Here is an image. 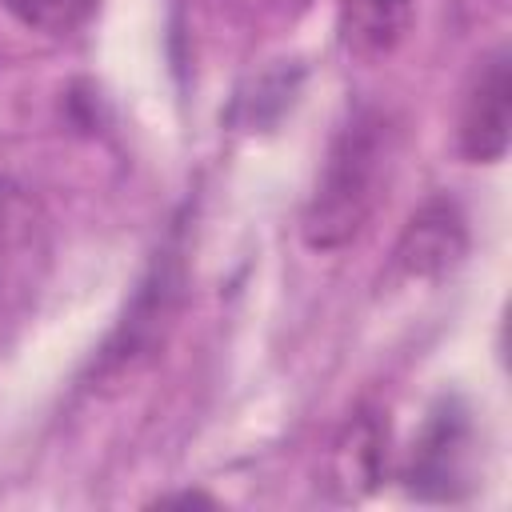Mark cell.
Wrapping results in <instances>:
<instances>
[{
  "label": "cell",
  "mask_w": 512,
  "mask_h": 512,
  "mask_svg": "<svg viewBox=\"0 0 512 512\" xmlns=\"http://www.w3.org/2000/svg\"><path fill=\"white\" fill-rule=\"evenodd\" d=\"M412 24V0H344L340 28L344 44L360 60L388 56Z\"/></svg>",
  "instance_id": "cell-5"
},
{
  "label": "cell",
  "mask_w": 512,
  "mask_h": 512,
  "mask_svg": "<svg viewBox=\"0 0 512 512\" xmlns=\"http://www.w3.org/2000/svg\"><path fill=\"white\" fill-rule=\"evenodd\" d=\"M464 248H468V236H464V220H460L456 204L432 200L408 220V228L396 244V268L412 280L444 276L448 268L460 264Z\"/></svg>",
  "instance_id": "cell-4"
},
{
  "label": "cell",
  "mask_w": 512,
  "mask_h": 512,
  "mask_svg": "<svg viewBox=\"0 0 512 512\" xmlns=\"http://www.w3.org/2000/svg\"><path fill=\"white\" fill-rule=\"evenodd\" d=\"M380 444H384V432L372 416H356L340 440V476L344 480H372L376 468H380Z\"/></svg>",
  "instance_id": "cell-7"
},
{
  "label": "cell",
  "mask_w": 512,
  "mask_h": 512,
  "mask_svg": "<svg viewBox=\"0 0 512 512\" xmlns=\"http://www.w3.org/2000/svg\"><path fill=\"white\" fill-rule=\"evenodd\" d=\"M508 120H512V68L508 52L496 48L476 68L464 104H460V152L468 160L492 164L508 152Z\"/></svg>",
  "instance_id": "cell-2"
},
{
  "label": "cell",
  "mask_w": 512,
  "mask_h": 512,
  "mask_svg": "<svg viewBox=\"0 0 512 512\" xmlns=\"http://www.w3.org/2000/svg\"><path fill=\"white\" fill-rule=\"evenodd\" d=\"M468 420L456 408H440L412 452V492L424 500H452L460 496L464 472H468Z\"/></svg>",
  "instance_id": "cell-3"
},
{
  "label": "cell",
  "mask_w": 512,
  "mask_h": 512,
  "mask_svg": "<svg viewBox=\"0 0 512 512\" xmlns=\"http://www.w3.org/2000/svg\"><path fill=\"white\" fill-rule=\"evenodd\" d=\"M24 28L44 32V36H64L76 32L96 0H0Z\"/></svg>",
  "instance_id": "cell-6"
},
{
  "label": "cell",
  "mask_w": 512,
  "mask_h": 512,
  "mask_svg": "<svg viewBox=\"0 0 512 512\" xmlns=\"http://www.w3.org/2000/svg\"><path fill=\"white\" fill-rule=\"evenodd\" d=\"M392 168V128L380 112H356L324 156L316 192L304 208V240L320 252L344 248L376 212Z\"/></svg>",
  "instance_id": "cell-1"
}]
</instances>
